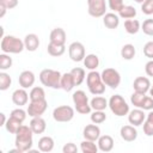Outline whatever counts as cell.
<instances>
[{"mask_svg":"<svg viewBox=\"0 0 153 153\" xmlns=\"http://www.w3.org/2000/svg\"><path fill=\"white\" fill-rule=\"evenodd\" d=\"M118 16H120V18H123V19H131V18H135L136 10H135V7H133L130 5H124L120 10Z\"/></svg>","mask_w":153,"mask_h":153,"instance_id":"cell-32","label":"cell"},{"mask_svg":"<svg viewBox=\"0 0 153 153\" xmlns=\"http://www.w3.org/2000/svg\"><path fill=\"white\" fill-rule=\"evenodd\" d=\"M135 54H136L135 47H134L133 44H130V43L124 44V45L122 47V49H121V56H122V59H124V60H128V61H129V60L134 59Z\"/></svg>","mask_w":153,"mask_h":153,"instance_id":"cell-33","label":"cell"},{"mask_svg":"<svg viewBox=\"0 0 153 153\" xmlns=\"http://www.w3.org/2000/svg\"><path fill=\"white\" fill-rule=\"evenodd\" d=\"M141 11L146 16L153 14V0H145L141 4Z\"/></svg>","mask_w":153,"mask_h":153,"instance_id":"cell-42","label":"cell"},{"mask_svg":"<svg viewBox=\"0 0 153 153\" xmlns=\"http://www.w3.org/2000/svg\"><path fill=\"white\" fill-rule=\"evenodd\" d=\"M145 72L148 76H153V60H149L145 65Z\"/></svg>","mask_w":153,"mask_h":153,"instance_id":"cell-48","label":"cell"},{"mask_svg":"<svg viewBox=\"0 0 153 153\" xmlns=\"http://www.w3.org/2000/svg\"><path fill=\"white\" fill-rule=\"evenodd\" d=\"M149 94H151V97H153V85H151V88H149Z\"/></svg>","mask_w":153,"mask_h":153,"instance_id":"cell-51","label":"cell"},{"mask_svg":"<svg viewBox=\"0 0 153 153\" xmlns=\"http://www.w3.org/2000/svg\"><path fill=\"white\" fill-rule=\"evenodd\" d=\"M133 88L136 92L147 93L149 91V88H151V81L146 76H137L133 82Z\"/></svg>","mask_w":153,"mask_h":153,"instance_id":"cell-17","label":"cell"},{"mask_svg":"<svg viewBox=\"0 0 153 153\" xmlns=\"http://www.w3.org/2000/svg\"><path fill=\"white\" fill-rule=\"evenodd\" d=\"M49 38H50V42H53V43L65 44L66 43L67 35H66V31L62 27H55V29L51 30Z\"/></svg>","mask_w":153,"mask_h":153,"instance_id":"cell-22","label":"cell"},{"mask_svg":"<svg viewBox=\"0 0 153 153\" xmlns=\"http://www.w3.org/2000/svg\"><path fill=\"white\" fill-rule=\"evenodd\" d=\"M22 124H23V122H20L19 120H17V118L10 116V117L7 118V121H6V123H5V128H6V130H7L8 133L16 134L17 130L20 128Z\"/></svg>","mask_w":153,"mask_h":153,"instance_id":"cell-29","label":"cell"},{"mask_svg":"<svg viewBox=\"0 0 153 153\" xmlns=\"http://www.w3.org/2000/svg\"><path fill=\"white\" fill-rule=\"evenodd\" d=\"M82 62H84V66L88 71H96L97 67L99 66V57L96 54H88L85 56Z\"/></svg>","mask_w":153,"mask_h":153,"instance_id":"cell-28","label":"cell"},{"mask_svg":"<svg viewBox=\"0 0 153 153\" xmlns=\"http://www.w3.org/2000/svg\"><path fill=\"white\" fill-rule=\"evenodd\" d=\"M100 75H102L103 82L106 86H109L110 88H114L115 90L121 84V74L115 68H111V67L105 68V69H103V72L100 73Z\"/></svg>","mask_w":153,"mask_h":153,"instance_id":"cell-7","label":"cell"},{"mask_svg":"<svg viewBox=\"0 0 153 153\" xmlns=\"http://www.w3.org/2000/svg\"><path fill=\"white\" fill-rule=\"evenodd\" d=\"M35 74L33 72L31 71H23L19 76H18V81H19V85L23 87V88H30L33 86L35 84Z\"/></svg>","mask_w":153,"mask_h":153,"instance_id":"cell-14","label":"cell"},{"mask_svg":"<svg viewBox=\"0 0 153 153\" xmlns=\"http://www.w3.org/2000/svg\"><path fill=\"white\" fill-rule=\"evenodd\" d=\"M71 74L73 75L74 78V81H75V85L79 86L82 84V81L85 80L86 78V74H85V69L81 68V67H74L72 71H71Z\"/></svg>","mask_w":153,"mask_h":153,"instance_id":"cell-34","label":"cell"},{"mask_svg":"<svg viewBox=\"0 0 153 153\" xmlns=\"http://www.w3.org/2000/svg\"><path fill=\"white\" fill-rule=\"evenodd\" d=\"M54 145H55V142H54V139L51 136L45 135L38 140V149L41 152H44V153L51 152L54 149Z\"/></svg>","mask_w":153,"mask_h":153,"instance_id":"cell-23","label":"cell"},{"mask_svg":"<svg viewBox=\"0 0 153 153\" xmlns=\"http://www.w3.org/2000/svg\"><path fill=\"white\" fill-rule=\"evenodd\" d=\"M48 108V102L47 99H41V100H30V104L27 105V115L30 117H36V116H42Z\"/></svg>","mask_w":153,"mask_h":153,"instance_id":"cell-11","label":"cell"},{"mask_svg":"<svg viewBox=\"0 0 153 153\" xmlns=\"http://www.w3.org/2000/svg\"><path fill=\"white\" fill-rule=\"evenodd\" d=\"M0 116H1V124H0V126H5V123H6V121H7V120H6V116H5L4 112H1Z\"/></svg>","mask_w":153,"mask_h":153,"instance_id":"cell-50","label":"cell"},{"mask_svg":"<svg viewBox=\"0 0 153 153\" xmlns=\"http://www.w3.org/2000/svg\"><path fill=\"white\" fill-rule=\"evenodd\" d=\"M8 8L5 6V5H2V4H0V18H2L5 14H6V11H7Z\"/></svg>","mask_w":153,"mask_h":153,"instance_id":"cell-49","label":"cell"},{"mask_svg":"<svg viewBox=\"0 0 153 153\" xmlns=\"http://www.w3.org/2000/svg\"><path fill=\"white\" fill-rule=\"evenodd\" d=\"M62 152L63 153H76L78 152V147L73 142H68L62 147Z\"/></svg>","mask_w":153,"mask_h":153,"instance_id":"cell-46","label":"cell"},{"mask_svg":"<svg viewBox=\"0 0 153 153\" xmlns=\"http://www.w3.org/2000/svg\"><path fill=\"white\" fill-rule=\"evenodd\" d=\"M32 135H33V131L32 129L30 128V126H25V124H22L20 128L17 130L16 133V141H14V145L16 147L22 152H29L33 145V141H32Z\"/></svg>","mask_w":153,"mask_h":153,"instance_id":"cell-1","label":"cell"},{"mask_svg":"<svg viewBox=\"0 0 153 153\" xmlns=\"http://www.w3.org/2000/svg\"><path fill=\"white\" fill-rule=\"evenodd\" d=\"M114 139L110 135H100L99 139L97 140V145L99 151L102 152H110L114 148Z\"/></svg>","mask_w":153,"mask_h":153,"instance_id":"cell-19","label":"cell"},{"mask_svg":"<svg viewBox=\"0 0 153 153\" xmlns=\"http://www.w3.org/2000/svg\"><path fill=\"white\" fill-rule=\"evenodd\" d=\"M108 5H109L110 10H112L114 12H117V13L124 6L123 0H108Z\"/></svg>","mask_w":153,"mask_h":153,"instance_id":"cell-43","label":"cell"},{"mask_svg":"<svg viewBox=\"0 0 153 153\" xmlns=\"http://www.w3.org/2000/svg\"><path fill=\"white\" fill-rule=\"evenodd\" d=\"M24 45L27 51H36L39 47V38L36 33H27L24 38Z\"/></svg>","mask_w":153,"mask_h":153,"instance_id":"cell-20","label":"cell"},{"mask_svg":"<svg viewBox=\"0 0 153 153\" xmlns=\"http://www.w3.org/2000/svg\"><path fill=\"white\" fill-rule=\"evenodd\" d=\"M145 97H146V93H141V92L134 91L133 94L130 96V102H131V104H133L135 108H141Z\"/></svg>","mask_w":153,"mask_h":153,"instance_id":"cell-37","label":"cell"},{"mask_svg":"<svg viewBox=\"0 0 153 153\" xmlns=\"http://www.w3.org/2000/svg\"><path fill=\"white\" fill-rule=\"evenodd\" d=\"M143 55L149 60H153V41H149L143 45Z\"/></svg>","mask_w":153,"mask_h":153,"instance_id":"cell-44","label":"cell"},{"mask_svg":"<svg viewBox=\"0 0 153 153\" xmlns=\"http://www.w3.org/2000/svg\"><path fill=\"white\" fill-rule=\"evenodd\" d=\"M124 30L129 33V35H135L139 32V30H141V24L137 19H126L124 22Z\"/></svg>","mask_w":153,"mask_h":153,"instance_id":"cell-27","label":"cell"},{"mask_svg":"<svg viewBox=\"0 0 153 153\" xmlns=\"http://www.w3.org/2000/svg\"><path fill=\"white\" fill-rule=\"evenodd\" d=\"M103 24L108 29H116L120 25V16L114 12L105 13L103 16Z\"/></svg>","mask_w":153,"mask_h":153,"instance_id":"cell-21","label":"cell"},{"mask_svg":"<svg viewBox=\"0 0 153 153\" xmlns=\"http://www.w3.org/2000/svg\"><path fill=\"white\" fill-rule=\"evenodd\" d=\"M141 30L143 31L145 35L153 36V19L148 18V19L143 20V23L141 24Z\"/></svg>","mask_w":153,"mask_h":153,"instance_id":"cell-40","label":"cell"},{"mask_svg":"<svg viewBox=\"0 0 153 153\" xmlns=\"http://www.w3.org/2000/svg\"><path fill=\"white\" fill-rule=\"evenodd\" d=\"M90 105L93 110H105L109 106V100H106L104 97H102L99 94V96H96L91 99Z\"/></svg>","mask_w":153,"mask_h":153,"instance_id":"cell-26","label":"cell"},{"mask_svg":"<svg viewBox=\"0 0 153 153\" xmlns=\"http://www.w3.org/2000/svg\"><path fill=\"white\" fill-rule=\"evenodd\" d=\"M74 86H76V85H75L74 78L71 74V72L62 74V76H61V88L66 92H69L74 88Z\"/></svg>","mask_w":153,"mask_h":153,"instance_id":"cell-24","label":"cell"},{"mask_svg":"<svg viewBox=\"0 0 153 153\" xmlns=\"http://www.w3.org/2000/svg\"><path fill=\"white\" fill-rule=\"evenodd\" d=\"M68 55L71 57L72 61L74 62H80V61H84L85 56H86V53H85V47L81 42H72L68 47Z\"/></svg>","mask_w":153,"mask_h":153,"instance_id":"cell-10","label":"cell"},{"mask_svg":"<svg viewBox=\"0 0 153 153\" xmlns=\"http://www.w3.org/2000/svg\"><path fill=\"white\" fill-rule=\"evenodd\" d=\"M86 84L88 91L94 96H99L105 92L106 85L103 82L102 75L97 71H90V73L86 75Z\"/></svg>","mask_w":153,"mask_h":153,"instance_id":"cell-4","label":"cell"},{"mask_svg":"<svg viewBox=\"0 0 153 153\" xmlns=\"http://www.w3.org/2000/svg\"><path fill=\"white\" fill-rule=\"evenodd\" d=\"M87 12L91 17L100 18L106 13L105 0H87Z\"/></svg>","mask_w":153,"mask_h":153,"instance_id":"cell-9","label":"cell"},{"mask_svg":"<svg viewBox=\"0 0 153 153\" xmlns=\"http://www.w3.org/2000/svg\"><path fill=\"white\" fill-rule=\"evenodd\" d=\"M145 120H146L145 110H142L140 108H136V109L128 112V122L134 127L141 126L145 122Z\"/></svg>","mask_w":153,"mask_h":153,"instance_id":"cell-12","label":"cell"},{"mask_svg":"<svg viewBox=\"0 0 153 153\" xmlns=\"http://www.w3.org/2000/svg\"><path fill=\"white\" fill-rule=\"evenodd\" d=\"M135 1H136V2H137V4H142V2H143V1H145V0H135Z\"/></svg>","mask_w":153,"mask_h":153,"instance_id":"cell-52","label":"cell"},{"mask_svg":"<svg viewBox=\"0 0 153 153\" xmlns=\"http://www.w3.org/2000/svg\"><path fill=\"white\" fill-rule=\"evenodd\" d=\"M30 96L29 93L25 91V88H18L12 93V102L17 105V106H23L26 105L27 100H29Z\"/></svg>","mask_w":153,"mask_h":153,"instance_id":"cell-18","label":"cell"},{"mask_svg":"<svg viewBox=\"0 0 153 153\" xmlns=\"http://www.w3.org/2000/svg\"><path fill=\"white\" fill-rule=\"evenodd\" d=\"M47 50H48V54H49L50 56L59 57V56H61V55L65 54V51H66V47H65V44H57V43L49 42Z\"/></svg>","mask_w":153,"mask_h":153,"instance_id":"cell-25","label":"cell"},{"mask_svg":"<svg viewBox=\"0 0 153 153\" xmlns=\"http://www.w3.org/2000/svg\"><path fill=\"white\" fill-rule=\"evenodd\" d=\"M61 76H62V74L59 71L45 68V69L41 71V73H39V81L42 82L43 86H47V87H50L54 90H59V88H61Z\"/></svg>","mask_w":153,"mask_h":153,"instance_id":"cell-3","label":"cell"},{"mask_svg":"<svg viewBox=\"0 0 153 153\" xmlns=\"http://www.w3.org/2000/svg\"><path fill=\"white\" fill-rule=\"evenodd\" d=\"M143 133L147 136H153V110L146 115V120L143 122Z\"/></svg>","mask_w":153,"mask_h":153,"instance_id":"cell-31","label":"cell"},{"mask_svg":"<svg viewBox=\"0 0 153 153\" xmlns=\"http://www.w3.org/2000/svg\"><path fill=\"white\" fill-rule=\"evenodd\" d=\"M12 84V79L10 76V74L5 73L4 71L0 73V90L1 91H6Z\"/></svg>","mask_w":153,"mask_h":153,"instance_id":"cell-38","label":"cell"},{"mask_svg":"<svg viewBox=\"0 0 153 153\" xmlns=\"http://www.w3.org/2000/svg\"><path fill=\"white\" fill-rule=\"evenodd\" d=\"M109 108L111 112L118 117L126 116L129 112V105L121 94H114L109 99Z\"/></svg>","mask_w":153,"mask_h":153,"instance_id":"cell-5","label":"cell"},{"mask_svg":"<svg viewBox=\"0 0 153 153\" xmlns=\"http://www.w3.org/2000/svg\"><path fill=\"white\" fill-rule=\"evenodd\" d=\"M140 109H142V110H147V111L153 110V97H151V96H146L145 99H143V102H142V105H141Z\"/></svg>","mask_w":153,"mask_h":153,"instance_id":"cell-45","label":"cell"},{"mask_svg":"<svg viewBox=\"0 0 153 153\" xmlns=\"http://www.w3.org/2000/svg\"><path fill=\"white\" fill-rule=\"evenodd\" d=\"M73 103L75 106L76 112L81 114V115H86L91 112V105L88 103V97L86 96V93L82 90H78L73 93Z\"/></svg>","mask_w":153,"mask_h":153,"instance_id":"cell-6","label":"cell"},{"mask_svg":"<svg viewBox=\"0 0 153 153\" xmlns=\"http://www.w3.org/2000/svg\"><path fill=\"white\" fill-rule=\"evenodd\" d=\"M74 117V109L69 105H60L54 109L53 118L56 122H69Z\"/></svg>","mask_w":153,"mask_h":153,"instance_id":"cell-8","label":"cell"},{"mask_svg":"<svg viewBox=\"0 0 153 153\" xmlns=\"http://www.w3.org/2000/svg\"><path fill=\"white\" fill-rule=\"evenodd\" d=\"M82 136L86 140H91V141H97L100 136V128L93 123V124H87L84 130H82Z\"/></svg>","mask_w":153,"mask_h":153,"instance_id":"cell-15","label":"cell"},{"mask_svg":"<svg viewBox=\"0 0 153 153\" xmlns=\"http://www.w3.org/2000/svg\"><path fill=\"white\" fill-rule=\"evenodd\" d=\"M120 135H121V137H122L124 141H127V142H133V141H135L136 137H137V130H136V128H135L134 126L127 124V126L121 127V129H120Z\"/></svg>","mask_w":153,"mask_h":153,"instance_id":"cell-13","label":"cell"},{"mask_svg":"<svg viewBox=\"0 0 153 153\" xmlns=\"http://www.w3.org/2000/svg\"><path fill=\"white\" fill-rule=\"evenodd\" d=\"M80 149L82 153H97L98 152V145H96V141L91 140H84L80 143Z\"/></svg>","mask_w":153,"mask_h":153,"instance_id":"cell-30","label":"cell"},{"mask_svg":"<svg viewBox=\"0 0 153 153\" xmlns=\"http://www.w3.org/2000/svg\"><path fill=\"white\" fill-rule=\"evenodd\" d=\"M29 96H30V100H41V99H45L44 88L41 87V86H33V87H31V91H30Z\"/></svg>","mask_w":153,"mask_h":153,"instance_id":"cell-35","label":"cell"},{"mask_svg":"<svg viewBox=\"0 0 153 153\" xmlns=\"http://www.w3.org/2000/svg\"><path fill=\"white\" fill-rule=\"evenodd\" d=\"M18 2H19V0H0V4L5 5L8 10H12V8L17 7Z\"/></svg>","mask_w":153,"mask_h":153,"instance_id":"cell-47","label":"cell"},{"mask_svg":"<svg viewBox=\"0 0 153 153\" xmlns=\"http://www.w3.org/2000/svg\"><path fill=\"white\" fill-rule=\"evenodd\" d=\"M91 122L92 123H96V124H100L103 122H105L106 120V115L104 112V110H94L92 114H91Z\"/></svg>","mask_w":153,"mask_h":153,"instance_id":"cell-36","label":"cell"},{"mask_svg":"<svg viewBox=\"0 0 153 153\" xmlns=\"http://www.w3.org/2000/svg\"><path fill=\"white\" fill-rule=\"evenodd\" d=\"M0 48L2 53L6 54H19L25 49V45H24V41H22L20 38L12 35H6L1 37Z\"/></svg>","mask_w":153,"mask_h":153,"instance_id":"cell-2","label":"cell"},{"mask_svg":"<svg viewBox=\"0 0 153 153\" xmlns=\"http://www.w3.org/2000/svg\"><path fill=\"white\" fill-rule=\"evenodd\" d=\"M26 114H27V111L23 110V109L19 106V108H17V109H13V110L11 111L10 116H12V117H14V118L19 120L20 122H24V121H25V118H26Z\"/></svg>","mask_w":153,"mask_h":153,"instance_id":"cell-41","label":"cell"},{"mask_svg":"<svg viewBox=\"0 0 153 153\" xmlns=\"http://www.w3.org/2000/svg\"><path fill=\"white\" fill-rule=\"evenodd\" d=\"M30 128L32 129L33 134H43L45 131V129H47V122L42 116L31 117Z\"/></svg>","mask_w":153,"mask_h":153,"instance_id":"cell-16","label":"cell"},{"mask_svg":"<svg viewBox=\"0 0 153 153\" xmlns=\"http://www.w3.org/2000/svg\"><path fill=\"white\" fill-rule=\"evenodd\" d=\"M12 57L10 55H7L6 53H2L0 55V69L1 71H6L8 68H11L12 66Z\"/></svg>","mask_w":153,"mask_h":153,"instance_id":"cell-39","label":"cell"}]
</instances>
